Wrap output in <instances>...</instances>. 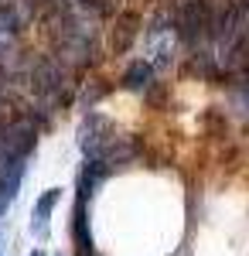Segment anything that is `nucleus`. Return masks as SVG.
<instances>
[{
  "label": "nucleus",
  "mask_w": 249,
  "mask_h": 256,
  "mask_svg": "<svg viewBox=\"0 0 249 256\" xmlns=\"http://www.w3.org/2000/svg\"><path fill=\"white\" fill-rule=\"evenodd\" d=\"M58 202H62V188H48V192H41V198L34 202V208H31V232L38 239H48L52 212L58 208Z\"/></svg>",
  "instance_id": "1"
},
{
  "label": "nucleus",
  "mask_w": 249,
  "mask_h": 256,
  "mask_svg": "<svg viewBox=\"0 0 249 256\" xmlns=\"http://www.w3.org/2000/svg\"><path fill=\"white\" fill-rule=\"evenodd\" d=\"M150 79H154V65L147 58H136L134 65L123 72L120 86H123V89H130V92H144V89L150 86Z\"/></svg>",
  "instance_id": "2"
},
{
  "label": "nucleus",
  "mask_w": 249,
  "mask_h": 256,
  "mask_svg": "<svg viewBox=\"0 0 249 256\" xmlns=\"http://www.w3.org/2000/svg\"><path fill=\"white\" fill-rule=\"evenodd\" d=\"M31 256H44V253H41V250H34V253H31Z\"/></svg>",
  "instance_id": "3"
}]
</instances>
